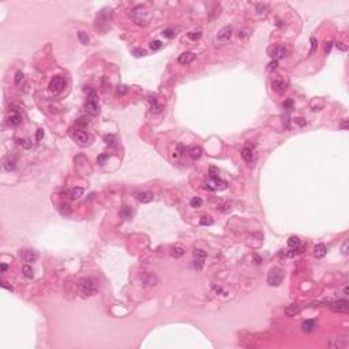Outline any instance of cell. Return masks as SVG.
<instances>
[{"label": "cell", "mask_w": 349, "mask_h": 349, "mask_svg": "<svg viewBox=\"0 0 349 349\" xmlns=\"http://www.w3.org/2000/svg\"><path fill=\"white\" fill-rule=\"evenodd\" d=\"M78 288L85 296H93L98 292V284L92 277H85L78 281Z\"/></svg>", "instance_id": "obj_1"}, {"label": "cell", "mask_w": 349, "mask_h": 349, "mask_svg": "<svg viewBox=\"0 0 349 349\" xmlns=\"http://www.w3.org/2000/svg\"><path fill=\"white\" fill-rule=\"evenodd\" d=\"M285 278V273L280 267H273L267 273V284L270 287H278Z\"/></svg>", "instance_id": "obj_2"}, {"label": "cell", "mask_w": 349, "mask_h": 349, "mask_svg": "<svg viewBox=\"0 0 349 349\" xmlns=\"http://www.w3.org/2000/svg\"><path fill=\"white\" fill-rule=\"evenodd\" d=\"M205 187L209 190H224V188H227V182L221 180L218 175L210 173V180L206 183Z\"/></svg>", "instance_id": "obj_3"}, {"label": "cell", "mask_w": 349, "mask_h": 349, "mask_svg": "<svg viewBox=\"0 0 349 349\" xmlns=\"http://www.w3.org/2000/svg\"><path fill=\"white\" fill-rule=\"evenodd\" d=\"M231 37H232V27H231V26H225V27H222L218 32L216 41H217V44L224 45V44H227L228 41L231 40Z\"/></svg>", "instance_id": "obj_4"}, {"label": "cell", "mask_w": 349, "mask_h": 349, "mask_svg": "<svg viewBox=\"0 0 349 349\" xmlns=\"http://www.w3.org/2000/svg\"><path fill=\"white\" fill-rule=\"evenodd\" d=\"M71 138H72V139L77 142L78 145H81V146H86L89 143V141H90L89 135L86 134L85 131H82V130L72 131V132H71Z\"/></svg>", "instance_id": "obj_5"}, {"label": "cell", "mask_w": 349, "mask_h": 349, "mask_svg": "<svg viewBox=\"0 0 349 349\" xmlns=\"http://www.w3.org/2000/svg\"><path fill=\"white\" fill-rule=\"evenodd\" d=\"M19 257L25 263H33V262H36L37 259H38V254H37L34 250H30V248L21 251Z\"/></svg>", "instance_id": "obj_6"}, {"label": "cell", "mask_w": 349, "mask_h": 349, "mask_svg": "<svg viewBox=\"0 0 349 349\" xmlns=\"http://www.w3.org/2000/svg\"><path fill=\"white\" fill-rule=\"evenodd\" d=\"M64 86H66V82L62 77H55L49 83V90L52 93H55V94H57V93H60L64 89Z\"/></svg>", "instance_id": "obj_7"}, {"label": "cell", "mask_w": 349, "mask_h": 349, "mask_svg": "<svg viewBox=\"0 0 349 349\" xmlns=\"http://www.w3.org/2000/svg\"><path fill=\"white\" fill-rule=\"evenodd\" d=\"M330 308H332L334 312H347L348 308H349V303L348 300H337V302H333L330 303Z\"/></svg>", "instance_id": "obj_8"}, {"label": "cell", "mask_w": 349, "mask_h": 349, "mask_svg": "<svg viewBox=\"0 0 349 349\" xmlns=\"http://www.w3.org/2000/svg\"><path fill=\"white\" fill-rule=\"evenodd\" d=\"M285 55H287V49H285L284 47H281V45H277V47H274L272 51H270V56H272V59H274V60L284 59Z\"/></svg>", "instance_id": "obj_9"}, {"label": "cell", "mask_w": 349, "mask_h": 349, "mask_svg": "<svg viewBox=\"0 0 349 349\" xmlns=\"http://www.w3.org/2000/svg\"><path fill=\"white\" fill-rule=\"evenodd\" d=\"M142 282H143L145 287H154V285H157V282H158V278H157V276L153 274V273H147V274H145L143 277H142Z\"/></svg>", "instance_id": "obj_10"}, {"label": "cell", "mask_w": 349, "mask_h": 349, "mask_svg": "<svg viewBox=\"0 0 349 349\" xmlns=\"http://www.w3.org/2000/svg\"><path fill=\"white\" fill-rule=\"evenodd\" d=\"M86 111L89 112V113L92 115H98L100 113V105L98 102H97L96 100H87V102H86Z\"/></svg>", "instance_id": "obj_11"}, {"label": "cell", "mask_w": 349, "mask_h": 349, "mask_svg": "<svg viewBox=\"0 0 349 349\" xmlns=\"http://www.w3.org/2000/svg\"><path fill=\"white\" fill-rule=\"evenodd\" d=\"M135 198H137V201L142 202V203H149V202L153 201V194L149 192V191H141V192L135 194Z\"/></svg>", "instance_id": "obj_12"}, {"label": "cell", "mask_w": 349, "mask_h": 349, "mask_svg": "<svg viewBox=\"0 0 349 349\" xmlns=\"http://www.w3.org/2000/svg\"><path fill=\"white\" fill-rule=\"evenodd\" d=\"M177 60L180 64H190V63H192L195 60V53H192V52H184V53H182L179 56Z\"/></svg>", "instance_id": "obj_13"}, {"label": "cell", "mask_w": 349, "mask_h": 349, "mask_svg": "<svg viewBox=\"0 0 349 349\" xmlns=\"http://www.w3.org/2000/svg\"><path fill=\"white\" fill-rule=\"evenodd\" d=\"M315 329H317V322L314 319H307L302 323V330L304 333H312Z\"/></svg>", "instance_id": "obj_14"}, {"label": "cell", "mask_w": 349, "mask_h": 349, "mask_svg": "<svg viewBox=\"0 0 349 349\" xmlns=\"http://www.w3.org/2000/svg\"><path fill=\"white\" fill-rule=\"evenodd\" d=\"M21 123H22V117H21L19 112L14 111L10 115V117H8V124L12 126V127H17V126H19Z\"/></svg>", "instance_id": "obj_15"}, {"label": "cell", "mask_w": 349, "mask_h": 349, "mask_svg": "<svg viewBox=\"0 0 349 349\" xmlns=\"http://www.w3.org/2000/svg\"><path fill=\"white\" fill-rule=\"evenodd\" d=\"M302 308L303 307L300 304H291L285 308V315H287V317H295V315H297L300 311H302Z\"/></svg>", "instance_id": "obj_16"}, {"label": "cell", "mask_w": 349, "mask_h": 349, "mask_svg": "<svg viewBox=\"0 0 349 349\" xmlns=\"http://www.w3.org/2000/svg\"><path fill=\"white\" fill-rule=\"evenodd\" d=\"M272 86H273V89L278 93V94H282L285 90H287V83H285L284 81H281V79H274V81H273V83H272Z\"/></svg>", "instance_id": "obj_17"}, {"label": "cell", "mask_w": 349, "mask_h": 349, "mask_svg": "<svg viewBox=\"0 0 349 349\" xmlns=\"http://www.w3.org/2000/svg\"><path fill=\"white\" fill-rule=\"evenodd\" d=\"M326 252H327V248H326L325 244H317L314 247V255L317 258H323Z\"/></svg>", "instance_id": "obj_18"}, {"label": "cell", "mask_w": 349, "mask_h": 349, "mask_svg": "<svg viewBox=\"0 0 349 349\" xmlns=\"http://www.w3.org/2000/svg\"><path fill=\"white\" fill-rule=\"evenodd\" d=\"M240 153H242V157H243V160H244L246 162H251V161H252V158H254V153H252V150H251V149H248V147H243Z\"/></svg>", "instance_id": "obj_19"}, {"label": "cell", "mask_w": 349, "mask_h": 349, "mask_svg": "<svg viewBox=\"0 0 349 349\" xmlns=\"http://www.w3.org/2000/svg\"><path fill=\"white\" fill-rule=\"evenodd\" d=\"M3 168L7 171V172H11L15 169V161L11 158V157H6L4 160H3Z\"/></svg>", "instance_id": "obj_20"}, {"label": "cell", "mask_w": 349, "mask_h": 349, "mask_svg": "<svg viewBox=\"0 0 349 349\" xmlns=\"http://www.w3.org/2000/svg\"><path fill=\"white\" fill-rule=\"evenodd\" d=\"M188 154L192 160H199L201 156H202V149L198 147V146H194V147H191L188 150Z\"/></svg>", "instance_id": "obj_21"}, {"label": "cell", "mask_w": 349, "mask_h": 349, "mask_svg": "<svg viewBox=\"0 0 349 349\" xmlns=\"http://www.w3.org/2000/svg\"><path fill=\"white\" fill-rule=\"evenodd\" d=\"M70 195H71L72 199H78V198H81L82 195H83V188H82V187H74V188L71 190Z\"/></svg>", "instance_id": "obj_22"}, {"label": "cell", "mask_w": 349, "mask_h": 349, "mask_svg": "<svg viewBox=\"0 0 349 349\" xmlns=\"http://www.w3.org/2000/svg\"><path fill=\"white\" fill-rule=\"evenodd\" d=\"M150 111L153 112V113H158V112H161V105L158 104V101H157L156 98H150Z\"/></svg>", "instance_id": "obj_23"}, {"label": "cell", "mask_w": 349, "mask_h": 349, "mask_svg": "<svg viewBox=\"0 0 349 349\" xmlns=\"http://www.w3.org/2000/svg\"><path fill=\"white\" fill-rule=\"evenodd\" d=\"M22 273H23V276L27 277V278H33V277H34V270H33V267H30L29 265H25L23 267H22Z\"/></svg>", "instance_id": "obj_24"}, {"label": "cell", "mask_w": 349, "mask_h": 349, "mask_svg": "<svg viewBox=\"0 0 349 349\" xmlns=\"http://www.w3.org/2000/svg\"><path fill=\"white\" fill-rule=\"evenodd\" d=\"M288 246H289L291 248H297V247L300 246V239L297 237V236H291V237L288 239Z\"/></svg>", "instance_id": "obj_25"}, {"label": "cell", "mask_w": 349, "mask_h": 349, "mask_svg": "<svg viewBox=\"0 0 349 349\" xmlns=\"http://www.w3.org/2000/svg\"><path fill=\"white\" fill-rule=\"evenodd\" d=\"M120 216H123L126 220H131L132 218V210H131L128 206H124V207L122 209V212H120Z\"/></svg>", "instance_id": "obj_26"}, {"label": "cell", "mask_w": 349, "mask_h": 349, "mask_svg": "<svg viewBox=\"0 0 349 349\" xmlns=\"http://www.w3.org/2000/svg\"><path fill=\"white\" fill-rule=\"evenodd\" d=\"M190 205H191V207H195V209H198V207H201V206L203 205V201H202L199 197H194L190 201Z\"/></svg>", "instance_id": "obj_27"}, {"label": "cell", "mask_w": 349, "mask_h": 349, "mask_svg": "<svg viewBox=\"0 0 349 349\" xmlns=\"http://www.w3.org/2000/svg\"><path fill=\"white\" fill-rule=\"evenodd\" d=\"M78 38H79L81 44H83V45H87V44H89V36L86 34L85 32H79V33H78Z\"/></svg>", "instance_id": "obj_28"}, {"label": "cell", "mask_w": 349, "mask_h": 349, "mask_svg": "<svg viewBox=\"0 0 349 349\" xmlns=\"http://www.w3.org/2000/svg\"><path fill=\"white\" fill-rule=\"evenodd\" d=\"M171 254H172V257H175V258H180L183 254H184V250H183L182 247H175V248H172Z\"/></svg>", "instance_id": "obj_29"}, {"label": "cell", "mask_w": 349, "mask_h": 349, "mask_svg": "<svg viewBox=\"0 0 349 349\" xmlns=\"http://www.w3.org/2000/svg\"><path fill=\"white\" fill-rule=\"evenodd\" d=\"M310 42H311V49H310V55H312L315 49L318 48V40L315 38V37H311L310 38Z\"/></svg>", "instance_id": "obj_30"}, {"label": "cell", "mask_w": 349, "mask_h": 349, "mask_svg": "<svg viewBox=\"0 0 349 349\" xmlns=\"http://www.w3.org/2000/svg\"><path fill=\"white\" fill-rule=\"evenodd\" d=\"M105 142L109 146H116V138L113 135H105Z\"/></svg>", "instance_id": "obj_31"}, {"label": "cell", "mask_w": 349, "mask_h": 349, "mask_svg": "<svg viewBox=\"0 0 349 349\" xmlns=\"http://www.w3.org/2000/svg\"><path fill=\"white\" fill-rule=\"evenodd\" d=\"M201 36H202V32H201V30H198V32H192V33H190V34H188V38H190V40H192V41H197V40H199V38H201Z\"/></svg>", "instance_id": "obj_32"}, {"label": "cell", "mask_w": 349, "mask_h": 349, "mask_svg": "<svg viewBox=\"0 0 349 349\" xmlns=\"http://www.w3.org/2000/svg\"><path fill=\"white\" fill-rule=\"evenodd\" d=\"M161 47H162V42H161V41H158V40L152 41V44H150V48H152L153 51H158Z\"/></svg>", "instance_id": "obj_33"}, {"label": "cell", "mask_w": 349, "mask_h": 349, "mask_svg": "<svg viewBox=\"0 0 349 349\" xmlns=\"http://www.w3.org/2000/svg\"><path fill=\"white\" fill-rule=\"evenodd\" d=\"M194 257H195V259H205L206 254L202 250H195L194 251Z\"/></svg>", "instance_id": "obj_34"}, {"label": "cell", "mask_w": 349, "mask_h": 349, "mask_svg": "<svg viewBox=\"0 0 349 349\" xmlns=\"http://www.w3.org/2000/svg\"><path fill=\"white\" fill-rule=\"evenodd\" d=\"M127 92H128V87H127V86H119V89L116 90V94L123 96V94H126Z\"/></svg>", "instance_id": "obj_35"}, {"label": "cell", "mask_w": 349, "mask_h": 349, "mask_svg": "<svg viewBox=\"0 0 349 349\" xmlns=\"http://www.w3.org/2000/svg\"><path fill=\"white\" fill-rule=\"evenodd\" d=\"M201 224H202V225H212V224H213V220H212V217H207V216L202 217V220H201Z\"/></svg>", "instance_id": "obj_36"}, {"label": "cell", "mask_w": 349, "mask_h": 349, "mask_svg": "<svg viewBox=\"0 0 349 349\" xmlns=\"http://www.w3.org/2000/svg\"><path fill=\"white\" fill-rule=\"evenodd\" d=\"M22 79H23V72L22 71H17V74H15V83H21Z\"/></svg>", "instance_id": "obj_37"}, {"label": "cell", "mask_w": 349, "mask_h": 349, "mask_svg": "<svg viewBox=\"0 0 349 349\" xmlns=\"http://www.w3.org/2000/svg\"><path fill=\"white\" fill-rule=\"evenodd\" d=\"M202 266H203V259H195V261H194V267H195V269L201 270Z\"/></svg>", "instance_id": "obj_38"}, {"label": "cell", "mask_w": 349, "mask_h": 349, "mask_svg": "<svg viewBox=\"0 0 349 349\" xmlns=\"http://www.w3.org/2000/svg\"><path fill=\"white\" fill-rule=\"evenodd\" d=\"M162 36L167 37V38H172V37L175 36V33L172 32L171 29H167V30H164V32H162Z\"/></svg>", "instance_id": "obj_39"}, {"label": "cell", "mask_w": 349, "mask_h": 349, "mask_svg": "<svg viewBox=\"0 0 349 349\" xmlns=\"http://www.w3.org/2000/svg\"><path fill=\"white\" fill-rule=\"evenodd\" d=\"M21 145H22V146H23V147H25V149H30V147H32V145H33V143H32V141H30V139H29V138H27V139H25V141H22V142H21Z\"/></svg>", "instance_id": "obj_40"}, {"label": "cell", "mask_w": 349, "mask_h": 349, "mask_svg": "<svg viewBox=\"0 0 349 349\" xmlns=\"http://www.w3.org/2000/svg\"><path fill=\"white\" fill-rule=\"evenodd\" d=\"M348 240H345V242L342 243V247H341V251H342V254L344 255H348Z\"/></svg>", "instance_id": "obj_41"}, {"label": "cell", "mask_w": 349, "mask_h": 349, "mask_svg": "<svg viewBox=\"0 0 349 349\" xmlns=\"http://www.w3.org/2000/svg\"><path fill=\"white\" fill-rule=\"evenodd\" d=\"M108 158V156L107 154H101V156H98V158H97V162H98L100 165H104V162H105V160Z\"/></svg>", "instance_id": "obj_42"}, {"label": "cell", "mask_w": 349, "mask_h": 349, "mask_svg": "<svg viewBox=\"0 0 349 349\" xmlns=\"http://www.w3.org/2000/svg\"><path fill=\"white\" fill-rule=\"evenodd\" d=\"M332 47H333V42H332V41L326 42V45H325V53H326V55L330 53V49H332Z\"/></svg>", "instance_id": "obj_43"}, {"label": "cell", "mask_w": 349, "mask_h": 349, "mask_svg": "<svg viewBox=\"0 0 349 349\" xmlns=\"http://www.w3.org/2000/svg\"><path fill=\"white\" fill-rule=\"evenodd\" d=\"M42 137H44V131L42 130H37V139H42Z\"/></svg>", "instance_id": "obj_44"}, {"label": "cell", "mask_w": 349, "mask_h": 349, "mask_svg": "<svg viewBox=\"0 0 349 349\" xmlns=\"http://www.w3.org/2000/svg\"><path fill=\"white\" fill-rule=\"evenodd\" d=\"M135 56H145L146 55V51H134Z\"/></svg>", "instance_id": "obj_45"}, {"label": "cell", "mask_w": 349, "mask_h": 349, "mask_svg": "<svg viewBox=\"0 0 349 349\" xmlns=\"http://www.w3.org/2000/svg\"><path fill=\"white\" fill-rule=\"evenodd\" d=\"M340 128H342V130H347V128H348V122H347V120H344V122L341 123V124H340Z\"/></svg>", "instance_id": "obj_46"}, {"label": "cell", "mask_w": 349, "mask_h": 349, "mask_svg": "<svg viewBox=\"0 0 349 349\" xmlns=\"http://www.w3.org/2000/svg\"><path fill=\"white\" fill-rule=\"evenodd\" d=\"M336 45H337V48H338V49H341V51H347V47H345L342 42H338V44H336Z\"/></svg>", "instance_id": "obj_47"}, {"label": "cell", "mask_w": 349, "mask_h": 349, "mask_svg": "<svg viewBox=\"0 0 349 349\" xmlns=\"http://www.w3.org/2000/svg\"><path fill=\"white\" fill-rule=\"evenodd\" d=\"M292 105H293V102H292L291 100H288V101H285V102H284V108H291Z\"/></svg>", "instance_id": "obj_48"}, {"label": "cell", "mask_w": 349, "mask_h": 349, "mask_svg": "<svg viewBox=\"0 0 349 349\" xmlns=\"http://www.w3.org/2000/svg\"><path fill=\"white\" fill-rule=\"evenodd\" d=\"M0 267H2V272L4 273V272H7V269H8V266H7L6 263H2V265H0Z\"/></svg>", "instance_id": "obj_49"}, {"label": "cell", "mask_w": 349, "mask_h": 349, "mask_svg": "<svg viewBox=\"0 0 349 349\" xmlns=\"http://www.w3.org/2000/svg\"><path fill=\"white\" fill-rule=\"evenodd\" d=\"M79 120H81V122H78L79 124H87V123H89V122H86V119H79Z\"/></svg>", "instance_id": "obj_50"}, {"label": "cell", "mask_w": 349, "mask_h": 349, "mask_svg": "<svg viewBox=\"0 0 349 349\" xmlns=\"http://www.w3.org/2000/svg\"><path fill=\"white\" fill-rule=\"evenodd\" d=\"M276 67H277V62H274V63H270V68H273V70H274Z\"/></svg>", "instance_id": "obj_51"}, {"label": "cell", "mask_w": 349, "mask_h": 349, "mask_svg": "<svg viewBox=\"0 0 349 349\" xmlns=\"http://www.w3.org/2000/svg\"><path fill=\"white\" fill-rule=\"evenodd\" d=\"M344 293H345V295H348V288H347V287L344 288Z\"/></svg>", "instance_id": "obj_52"}]
</instances>
